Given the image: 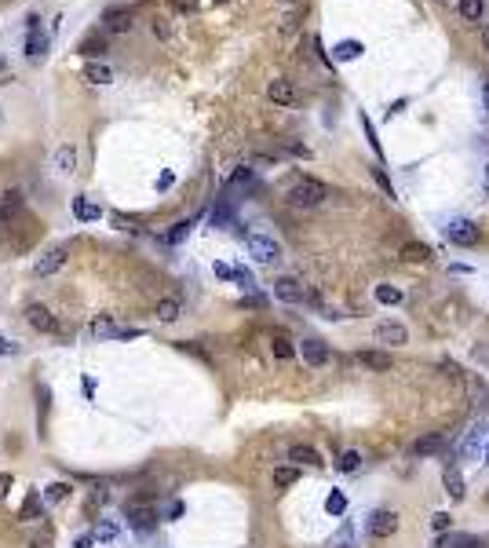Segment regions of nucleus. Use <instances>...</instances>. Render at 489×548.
<instances>
[{
    "label": "nucleus",
    "mask_w": 489,
    "mask_h": 548,
    "mask_svg": "<svg viewBox=\"0 0 489 548\" xmlns=\"http://www.w3.org/2000/svg\"><path fill=\"white\" fill-rule=\"evenodd\" d=\"M362 128H365V136H369V147H372V154L377 157H384V147H380V139H377V128L369 124V117L362 114Z\"/></svg>",
    "instance_id": "nucleus-36"
},
{
    "label": "nucleus",
    "mask_w": 489,
    "mask_h": 548,
    "mask_svg": "<svg viewBox=\"0 0 489 548\" xmlns=\"http://www.w3.org/2000/svg\"><path fill=\"white\" fill-rule=\"evenodd\" d=\"M117 322H113L110 315H95L92 322H88V329H85V340H92V344H99V340H113L117 336Z\"/></svg>",
    "instance_id": "nucleus-10"
},
{
    "label": "nucleus",
    "mask_w": 489,
    "mask_h": 548,
    "mask_svg": "<svg viewBox=\"0 0 489 548\" xmlns=\"http://www.w3.org/2000/svg\"><path fill=\"white\" fill-rule=\"evenodd\" d=\"M453 545L456 548H489L482 538H453Z\"/></svg>",
    "instance_id": "nucleus-41"
},
{
    "label": "nucleus",
    "mask_w": 489,
    "mask_h": 548,
    "mask_svg": "<svg viewBox=\"0 0 489 548\" xmlns=\"http://www.w3.org/2000/svg\"><path fill=\"white\" fill-rule=\"evenodd\" d=\"M11 482H15V479H11L8 472L0 475V501H4V497H8V490H11Z\"/></svg>",
    "instance_id": "nucleus-49"
},
{
    "label": "nucleus",
    "mask_w": 489,
    "mask_h": 548,
    "mask_svg": "<svg viewBox=\"0 0 489 548\" xmlns=\"http://www.w3.org/2000/svg\"><path fill=\"white\" fill-rule=\"evenodd\" d=\"M289 461H296V464H307V468H321V464H325L318 449H314V446H303V442L289 449Z\"/></svg>",
    "instance_id": "nucleus-22"
},
{
    "label": "nucleus",
    "mask_w": 489,
    "mask_h": 548,
    "mask_svg": "<svg viewBox=\"0 0 489 548\" xmlns=\"http://www.w3.org/2000/svg\"><path fill=\"white\" fill-rule=\"evenodd\" d=\"M289 205H296V208H318L325 198H329V187H325L321 180H314V175H300V180H292L289 183Z\"/></svg>",
    "instance_id": "nucleus-2"
},
{
    "label": "nucleus",
    "mask_w": 489,
    "mask_h": 548,
    "mask_svg": "<svg viewBox=\"0 0 489 548\" xmlns=\"http://www.w3.org/2000/svg\"><path fill=\"white\" fill-rule=\"evenodd\" d=\"M85 80H92V85H110L113 70L106 66V62H85Z\"/></svg>",
    "instance_id": "nucleus-26"
},
{
    "label": "nucleus",
    "mask_w": 489,
    "mask_h": 548,
    "mask_svg": "<svg viewBox=\"0 0 489 548\" xmlns=\"http://www.w3.org/2000/svg\"><path fill=\"white\" fill-rule=\"evenodd\" d=\"M48 406H52V391L44 388V384H37V435L44 439V428H48Z\"/></svg>",
    "instance_id": "nucleus-23"
},
{
    "label": "nucleus",
    "mask_w": 489,
    "mask_h": 548,
    "mask_svg": "<svg viewBox=\"0 0 489 548\" xmlns=\"http://www.w3.org/2000/svg\"><path fill=\"white\" fill-rule=\"evenodd\" d=\"M234 282H241V289H252L256 282H252V274L245 271V267H234Z\"/></svg>",
    "instance_id": "nucleus-44"
},
{
    "label": "nucleus",
    "mask_w": 489,
    "mask_h": 548,
    "mask_svg": "<svg viewBox=\"0 0 489 548\" xmlns=\"http://www.w3.org/2000/svg\"><path fill=\"white\" fill-rule=\"evenodd\" d=\"M482 190H486V198H489V165H486V175H482Z\"/></svg>",
    "instance_id": "nucleus-56"
},
{
    "label": "nucleus",
    "mask_w": 489,
    "mask_h": 548,
    "mask_svg": "<svg viewBox=\"0 0 489 548\" xmlns=\"http://www.w3.org/2000/svg\"><path fill=\"white\" fill-rule=\"evenodd\" d=\"M70 490H73L70 482H52V486H44L41 497H44V505H59V501H66V497H70Z\"/></svg>",
    "instance_id": "nucleus-30"
},
{
    "label": "nucleus",
    "mask_w": 489,
    "mask_h": 548,
    "mask_svg": "<svg viewBox=\"0 0 489 548\" xmlns=\"http://www.w3.org/2000/svg\"><path fill=\"white\" fill-rule=\"evenodd\" d=\"M92 538L95 541H113V538H117V526H113V523H99V530H95Z\"/></svg>",
    "instance_id": "nucleus-39"
},
{
    "label": "nucleus",
    "mask_w": 489,
    "mask_h": 548,
    "mask_svg": "<svg viewBox=\"0 0 489 548\" xmlns=\"http://www.w3.org/2000/svg\"><path fill=\"white\" fill-rule=\"evenodd\" d=\"M212 271H216V278H234V267L231 264H216Z\"/></svg>",
    "instance_id": "nucleus-48"
},
{
    "label": "nucleus",
    "mask_w": 489,
    "mask_h": 548,
    "mask_svg": "<svg viewBox=\"0 0 489 548\" xmlns=\"http://www.w3.org/2000/svg\"><path fill=\"white\" fill-rule=\"evenodd\" d=\"M377 300H380V303H402V289H395V285H377Z\"/></svg>",
    "instance_id": "nucleus-34"
},
{
    "label": "nucleus",
    "mask_w": 489,
    "mask_h": 548,
    "mask_svg": "<svg viewBox=\"0 0 489 548\" xmlns=\"http://www.w3.org/2000/svg\"><path fill=\"white\" fill-rule=\"evenodd\" d=\"M55 168L62 175H73L77 172V147H73V143H62V147L55 150Z\"/></svg>",
    "instance_id": "nucleus-21"
},
{
    "label": "nucleus",
    "mask_w": 489,
    "mask_h": 548,
    "mask_svg": "<svg viewBox=\"0 0 489 548\" xmlns=\"http://www.w3.org/2000/svg\"><path fill=\"white\" fill-rule=\"evenodd\" d=\"M325 508H329L333 515H344V508H347V497H344V493H329V501H325Z\"/></svg>",
    "instance_id": "nucleus-38"
},
{
    "label": "nucleus",
    "mask_w": 489,
    "mask_h": 548,
    "mask_svg": "<svg viewBox=\"0 0 489 548\" xmlns=\"http://www.w3.org/2000/svg\"><path fill=\"white\" fill-rule=\"evenodd\" d=\"M179 315H183V303H179L175 296H165V300L157 303V318L161 322H175Z\"/></svg>",
    "instance_id": "nucleus-31"
},
{
    "label": "nucleus",
    "mask_w": 489,
    "mask_h": 548,
    "mask_svg": "<svg viewBox=\"0 0 489 548\" xmlns=\"http://www.w3.org/2000/svg\"><path fill=\"white\" fill-rule=\"evenodd\" d=\"M358 464H362V454H358V449H347V454L340 457V472H354Z\"/></svg>",
    "instance_id": "nucleus-37"
},
{
    "label": "nucleus",
    "mask_w": 489,
    "mask_h": 548,
    "mask_svg": "<svg viewBox=\"0 0 489 548\" xmlns=\"http://www.w3.org/2000/svg\"><path fill=\"white\" fill-rule=\"evenodd\" d=\"M402 260H409V264H428V260H431V249L420 245V241H405V245H402Z\"/></svg>",
    "instance_id": "nucleus-27"
},
{
    "label": "nucleus",
    "mask_w": 489,
    "mask_h": 548,
    "mask_svg": "<svg viewBox=\"0 0 489 548\" xmlns=\"http://www.w3.org/2000/svg\"><path fill=\"white\" fill-rule=\"evenodd\" d=\"M48 44H52V41H48V34H41V29H37V34H26L22 55H26L29 62H44V59H48Z\"/></svg>",
    "instance_id": "nucleus-17"
},
{
    "label": "nucleus",
    "mask_w": 489,
    "mask_h": 548,
    "mask_svg": "<svg viewBox=\"0 0 489 548\" xmlns=\"http://www.w3.org/2000/svg\"><path fill=\"white\" fill-rule=\"evenodd\" d=\"M44 227H41V219L37 216H15L8 219L4 227H0V245H4L8 252H26V249H34L37 241H41Z\"/></svg>",
    "instance_id": "nucleus-1"
},
{
    "label": "nucleus",
    "mask_w": 489,
    "mask_h": 548,
    "mask_svg": "<svg viewBox=\"0 0 489 548\" xmlns=\"http://www.w3.org/2000/svg\"><path fill=\"white\" fill-rule=\"evenodd\" d=\"M377 340L380 344H405V340H409V333H405V326H398V322H380Z\"/></svg>",
    "instance_id": "nucleus-20"
},
{
    "label": "nucleus",
    "mask_w": 489,
    "mask_h": 548,
    "mask_svg": "<svg viewBox=\"0 0 489 548\" xmlns=\"http://www.w3.org/2000/svg\"><path fill=\"white\" fill-rule=\"evenodd\" d=\"M296 479H300L296 468H274V486H292Z\"/></svg>",
    "instance_id": "nucleus-35"
},
{
    "label": "nucleus",
    "mask_w": 489,
    "mask_h": 548,
    "mask_svg": "<svg viewBox=\"0 0 489 548\" xmlns=\"http://www.w3.org/2000/svg\"><path fill=\"white\" fill-rule=\"evenodd\" d=\"M482 103H486V110H489V77H486V85H482Z\"/></svg>",
    "instance_id": "nucleus-55"
},
{
    "label": "nucleus",
    "mask_w": 489,
    "mask_h": 548,
    "mask_svg": "<svg viewBox=\"0 0 489 548\" xmlns=\"http://www.w3.org/2000/svg\"><path fill=\"white\" fill-rule=\"evenodd\" d=\"M190 231H194V219H179V223H172V231L165 234V241H168V245H179Z\"/></svg>",
    "instance_id": "nucleus-33"
},
{
    "label": "nucleus",
    "mask_w": 489,
    "mask_h": 548,
    "mask_svg": "<svg viewBox=\"0 0 489 548\" xmlns=\"http://www.w3.org/2000/svg\"><path fill=\"white\" fill-rule=\"evenodd\" d=\"M267 99L274 106H292V103H296V88H292V80H285V77L270 80V85H267Z\"/></svg>",
    "instance_id": "nucleus-15"
},
{
    "label": "nucleus",
    "mask_w": 489,
    "mask_h": 548,
    "mask_svg": "<svg viewBox=\"0 0 489 548\" xmlns=\"http://www.w3.org/2000/svg\"><path fill=\"white\" fill-rule=\"evenodd\" d=\"M482 44H486V52H489V22L482 26Z\"/></svg>",
    "instance_id": "nucleus-57"
},
{
    "label": "nucleus",
    "mask_w": 489,
    "mask_h": 548,
    "mask_svg": "<svg viewBox=\"0 0 489 548\" xmlns=\"http://www.w3.org/2000/svg\"><path fill=\"white\" fill-rule=\"evenodd\" d=\"M446 238L453 241V245H460V249H471V245H479V238L482 231L475 227L471 219H449V227H446Z\"/></svg>",
    "instance_id": "nucleus-6"
},
{
    "label": "nucleus",
    "mask_w": 489,
    "mask_h": 548,
    "mask_svg": "<svg viewBox=\"0 0 489 548\" xmlns=\"http://www.w3.org/2000/svg\"><path fill=\"white\" fill-rule=\"evenodd\" d=\"M136 336H143L139 329H117V336H113V340H136Z\"/></svg>",
    "instance_id": "nucleus-50"
},
{
    "label": "nucleus",
    "mask_w": 489,
    "mask_h": 548,
    "mask_svg": "<svg viewBox=\"0 0 489 548\" xmlns=\"http://www.w3.org/2000/svg\"><path fill=\"white\" fill-rule=\"evenodd\" d=\"M154 34H157L161 41H168V37H172V29H168V19H154Z\"/></svg>",
    "instance_id": "nucleus-45"
},
{
    "label": "nucleus",
    "mask_w": 489,
    "mask_h": 548,
    "mask_svg": "<svg viewBox=\"0 0 489 548\" xmlns=\"http://www.w3.org/2000/svg\"><path fill=\"white\" fill-rule=\"evenodd\" d=\"M234 183H252V168H249V165H241V168L231 175V187H234Z\"/></svg>",
    "instance_id": "nucleus-43"
},
{
    "label": "nucleus",
    "mask_w": 489,
    "mask_h": 548,
    "mask_svg": "<svg viewBox=\"0 0 489 548\" xmlns=\"http://www.w3.org/2000/svg\"><path fill=\"white\" fill-rule=\"evenodd\" d=\"M482 11H486L482 0H460V19H464V22H479Z\"/></svg>",
    "instance_id": "nucleus-32"
},
{
    "label": "nucleus",
    "mask_w": 489,
    "mask_h": 548,
    "mask_svg": "<svg viewBox=\"0 0 489 548\" xmlns=\"http://www.w3.org/2000/svg\"><path fill=\"white\" fill-rule=\"evenodd\" d=\"M449 523H453V519H449V512H438L435 519H431V526L438 530V534H446V530H449Z\"/></svg>",
    "instance_id": "nucleus-42"
},
{
    "label": "nucleus",
    "mask_w": 489,
    "mask_h": 548,
    "mask_svg": "<svg viewBox=\"0 0 489 548\" xmlns=\"http://www.w3.org/2000/svg\"><path fill=\"white\" fill-rule=\"evenodd\" d=\"M124 515H128V523H132L139 534H150V530L157 526V508H150V501H146V497H136V501H128Z\"/></svg>",
    "instance_id": "nucleus-5"
},
{
    "label": "nucleus",
    "mask_w": 489,
    "mask_h": 548,
    "mask_svg": "<svg viewBox=\"0 0 489 548\" xmlns=\"http://www.w3.org/2000/svg\"><path fill=\"white\" fill-rule=\"evenodd\" d=\"M270 351H274V359H278V362L296 359V347H292V340H289L285 333H274V336H270Z\"/></svg>",
    "instance_id": "nucleus-24"
},
{
    "label": "nucleus",
    "mask_w": 489,
    "mask_h": 548,
    "mask_svg": "<svg viewBox=\"0 0 489 548\" xmlns=\"http://www.w3.org/2000/svg\"><path fill=\"white\" fill-rule=\"evenodd\" d=\"M66 260H70V245H59L52 252H44L41 260L34 264V274H37V278H52V274H59L62 267H66Z\"/></svg>",
    "instance_id": "nucleus-8"
},
{
    "label": "nucleus",
    "mask_w": 489,
    "mask_h": 548,
    "mask_svg": "<svg viewBox=\"0 0 489 548\" xmlns=\"http://www.w3.org/2000/svg\"><path fill=\"white\" fill-rule=\"evenodd\" d=\"M179 515H183V505H179V501H175V505L168 508V519H179Z\"/></svg>",
    "instance_id": "nucleus-54"
},
{
    "label": "nucleus",
    "mask_w": 489,
    "mask_h": 548,
    "mask_svg": "<svg viewBox=\"0 0 489 548\" xmlns=\"http://www.w3.org/2000/svg\"><path fill=\"white\" fill-rule=\"evenodd\" d=\"M245 249H249V256L256 264H278L282 260V245L274 241L270 234H245Z\"/></svg>",
    "instance_id": "nucleus-3"
},
{
    "label": "nucleus",
    "mask_w": 489,
    "mask_h": 548,
    "mask_svg": "<svg viewBox=\"0 0 489 548\" xmlns=\"http://www.w3.org/2000/svg\"><path fill=\"white\" fill-rule=\"evenodd\" d=\"M300 354H303V362L307 366H314V369H321V366H329V347H325V340H318V336H307V340H300Z\"/></svg>",
    "instance_id": "nucleus-9"
},
{
    "label": "nucleus",
    "mask_w": 489,
    "mask_h": 548,
    "mask_svg": "<svg viewBox=\"0 0 489 548\" xmlns=\"http://www.w3.org/2000/svg\"><path fill=\"white\" fill-rule=\"evenodd\" d=\"M26 322L34 326L37 333H44V336H55V333H62V326H59V318L44 308V303H29L26 308Z\"/></svg>",
    "instance_id": "nucleus-7"
},
{
    "label": "nucleus",
    "mask_w": 489,
    "mask_h": 548,
    "mask_svg": "<svg viewBox=\"0 0 489 548\" xmlns=\"http://www.w3.org/2000/svg\"><path fill=\"white\" fill-rule=\"evenodd\" d=\"M274 296H278V300H285V303H303L307 289H303V282H300V278H292V274H285V278H278V282H274Z\"/></svg>",
    "instance_id": "nucleus-14"
},
{
    "label": "nucleus",
    "mask_w": 489,
    "mask_h": 548,
    "mask_svg": "<svg viewBox=\"0 0 489 548\" xmlns=\"http://www.w3.org/2000/svg\"><path fill=\"white\" fill-rule=\"evenodd\" d=\"M0 117H4V114H0Z\"/></svg>",
    "instance_id": "nucleus-61"
},
{
    "label": "nucleus",
    "mask_w": 489,
    "mask_h": 548,
    "mask_svg": "<svg viewBox=\"0 0 489 548\" xmlns=\"http://www.w3.org/2000/svg\"><path fill=\"white\" fill-rule=\"evenodd\" d=\"M37 29H41V15L29 11V15H26V34H37Z\"/></svg>",
    "instance_id": "nucleus-47"
},
{
    "label": "nucleus",
    "mask_w": 489,
    "mask_h": 548,
    "mask_svg": "<svg viewBox=\"0 0 489 548\" xmlns=\"http://www.w3.org/2000/svg\"><path fill=\"white\" fill-rule=\"evenodd\" d=\"M103 34H132V26H136V8H128V4H110L103 11Z\"/></svg>",
    "instance_id": "nucleus-4"
},
{
    "label": "nucleus",
    "mask_w": 489,
    "mask_h": 548,
    "mask_svg": "<svg viewBox=\"0 0 489 548\" xmlns=\"http://www.w3.org/2000/svg\"><path fill=\"white\" fill-rule=\"evenodd\" d=\"M336 548H354V545H351V541H347V538H344V541H340V545H336Z\"/></svg>",
    "instance_id": "nucleus-58"
},
{
    "label": "nucleus",
    "mask_w": 489,
    "mask_h": 548,
    "mask_svg": "<svg viewBox=\"0 0 489 548\" xmlns=\"http://www.w3.org/2000/svg\"><path fill=\"white\" fill-rule=\"evenodd\" d=\"M73 216L80 219V223H95L103 216V208L99 205H92L88 198H73Z\"/></svg>",
    "instance_id": "nucleus-25"
},
{
    "label": "nucleus",
    "mask_w": 489,
    "mask_h": 548,
    "mask_svg": "<svg viewBox=\"0 0 489 548\" xmlns=\"http://www.w3.org/2000/svg\"><path fill=\"white\" fill-rule=\"evenodd\" d=\"M282 4H303V0H282Z\"/></svg>",
    "instance_id": "nucleus-59"
},
{
    "label": "nucleus",
    "mask_w": 489,
    "mask_h": 548,
    "mask_svg": "<svg viewBox=\"0 0 489 548\" xmlns=\"http://www.w3.org/2000/svg\"><path fill=\"white\" fill-rule=\"evenodd\" d=\"M19 519H22V523H37V519H44V497H41L37 490H29V493H26Z\"/></svg>",
    "instance_id": "nucleus-19"
},
{
    "label": "nucleus",
    "mask_w": 489,
    "mask_h": 548,
    "mask_svg": "<svg viewBox=\"0 0 489 548\" xmlns=\"http://www.w3.org/2000/svg\"><path fill=\"white\" fill-rule=\"evenodd\" d=\"M92 545H95V538H92V534H80V538L73 541V548H92Z\"/></svg>",
    "instance_id": "nucleus-51"
},
{
    "label": "nucleus",
    "mask_w": 489,
    "mask_h": 548,
    "mask_svg": "<svg viewBox=\"0 0 489 548\" xmlns=\"http://www.w3.org/2000/svg\"><path fill=\"white\" fill-rule=\"evenodd\" d=\"M219 4H226V0H219Z\"/></svg>",
    "instance_id": "nucleus-60"
},
{
    "label": "nucleus",
    "mask_w": 489,
    "mask_h": 548,
    "mask_svg": "<svg viewBox=\"0 0 489 548\" xmlns=\"http://www.w3.org/2000/svg\"><path fill=\"white\" fill-rule=\"evenodd\" d=\"M446 449V431H431V435H423V439L413 442V457H435V454H442Z\"/></svg>",
    "instance_id": "nucleus-16"
},
{
    "label": "nucleus",
    "mask_w": 489,
    "mask_h": 548,
    "mask_svg": "<svg viewBox=\"0 0 489 548\" xmlns=\"http://www.w3.org/2000/svg\"><path fill=\"white\" fill-rule=\"evenodd\" d=\"M22 212H26L22 190H19V187H11V190H4V194H0V227H4L8 219H15V216H22Z\"/></svg>",
    "instance_id": "nucleus-12"
},
{
    "label": "nucleus",
    "mask_w": 489,
    "mask_h": 548,
    "mask_svg": "<svg viewBox=\"0 0 489 548\" xmlns=\"http://www.w3.org/2000/svg\"><path fill=\"white\" fill-rule=\"evenodd\" d=\"M365 48L358 44V41H340L336 48H333V59H340V62H351V59H358Z\"/></svg>",
    "instance_id": "nucleus-28"
},
{
    "label": "nucleus",
    "mask_w": 489,
    "mask_h": 548,
    "mask_svg": "<svg viewBox=\"0 0 489 548\" xmlns=\"http://www.w3.org/2000/svg\"><path fill=\"white\" fill-rule=\"evenodd\" d=\"M442 486H446V493L453 497V501H464V475H460V468L456 464H446V472H442Z\"/></svg>",
    "instance_id": "nucleus-18"
},
{
    "label": "nucleus",
    "mask_w": 489,
    "mask_h": 548,
    "mask_svg": "<svg viewBox=\"0 0 489 548\" xmlns=\"http://www.w3.org/2000/svg\"><path fill=\"white\" fill-rule=\"evenodd\" d=\"M168 4H172L179 15H194V11H198V0H168Z\"/></svg>",
    "instance_id": "nucleus-40"
},
{
    "label": "nucleus",
    "mask_w": 489,
    "mask_h": 548,
    "mask_svg": "<svg viewBox=\"0 0 489 548\" xmlns=\"http://www.w3.org/2000/svg\"><path fill=\"white\" fill-rule=\"evenodd\" d=\"M110 52V44H106V34H85L77 41V55H85L88 62H99L103 55Z\"/></svg>",
    "instance_id": "nucleus-11"
},
{
    "label": "nucleus",
    "mask_w": 489,
    "mask_h": 548,
    "mask_svg": "<svg viewBox=\"0 0 489 548\" xmlns=\"http://www.w3.org/2000/svg\"><path fill=\"white\" fill-rule=\"evenodd\" d=\"M395 530H398V515H395V512L380 508V512H372V515H369V534H372V538H380V541H384V538L395 534Z\"/></svg>",
    "instance_id": "nucleus-13"
},
{
    "label": "nucleus",
    "mask_w": 489,
    "mask_h": 548,
    "mask_svg": "<svg viewBox=\"0 0 489 548\" xmlns=\"http://www.w3.org/2000/svg\"><path fill=\"white\" fill-rule=\"evenodd\" d=\"M358 362L384 373V369H391V354H384V351H362V354H358Z\"/></svg>",
    "instance_id": "nucleus-29"
},
{
    "label": "nucleus",
    "mask_w": 489,
    "mask_h": 548,
    "mask_svg": "<svg viewBox=\"0 0 489 548\" xmlns=\"http://www.w3.org/2000/svg\"><path fill=\"white\" fill-rule=\"evenodd\" d=\"M15 351H19V347H15L11 340H4V336H0V354H15Z\"/></svg>",
    "instance_id": "nucleus-53"
},
{
    "label": "nucleus",
    "mask_w": 489,
    "mask_h": 548,
    "mask_svg": "<svg viewBox=\"0 0 489 548\" xmlns=\"http://www.w3.org/2000/svg\"><path fill=\"white\" fill-rule=\"evenodd\" d=\"M289 150L296 154V157H311V150H307V147H300V143H289Z\"/></svg>",
    "instance_id": "nucleus-52"
},
{
    "label": "nucleus",
    "mask_w": 489,
    "mask_h": 548,
    "mask_svg": "<svg viewBox=\"0 0 489 548\" xmlns=\"http://www.w3.org/2000/svg\"><path fill=\"white\" fill-rule=\"evenodd\" d=\"M372 175H377V183H380V187L387 190L391 198H395V187H391V180H387V175H384V168H372Z\"/></svg>",
    "instance_id": "nucleus-46"
}]
</instances>
